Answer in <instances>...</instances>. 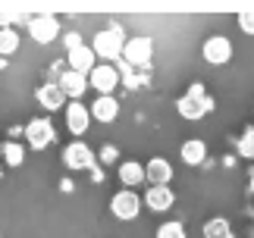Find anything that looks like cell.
<instances>
[{
  "mask_svg": "<svg viewBox=\"0 0 254 238\" xmlns=\"http://www.w3.org/2000/svg\"><path fill=\"white\" fill-rule=\"evenodd\" d=\"M157 238H189V232H185L182 220H170V223H160Z\"/></svg>",
  "mask_w": 254,
  "mask_h": 238,
  "instance_id": "7402d4cb",
  "label": "cell"
},
{
  "mask_svg": "<svg viewBox=\"0 0 254 238\" xmlns=\"http://www.w3.org/2000/svg\"><path fill=\"white\" fill-rule=\"evenodd\" d=\"M236 147H239V154L245 157V160H254V128H245V132H242Z\"/></svg>",
  "mask_w": 254,
  "mask_h": 238,
  "instance_id": "603a6c76",
  "label": "cell"
},
{
  "mask_svg": "<svg viewBox=\"0 0 254 238\" xmlns=\"http://www.w3.org/2000/svg\"><path fill=\"white\" fill-rule=\"evenodd\" d=\"M22 132H25V141H28L32 151H47V147L57 141V128H54V122L47 116H35Z\"/></svg>",
  "mask_w": 254,
  "mask_h": 238,
  "instance_id": "3957f363",
  "label": "cell"
},
{
  "mask_svg": "<svg viewBox=\"0 0 254 238\" xmlns=\"http://www.w3.org/2000/svg\"><path fill=\"white\" fill-rule=\"evenodd\" d=\"M63 163L69 170H97L94 166V151L85 141H72L63 147Z\"/></svg>",
  "mask_w": 254,
  "mask_h": 238,
  "instance_id": "9c48e42d",
  "label": "cell"
},
{
  "mask_svg": "<svg viewBox=\"0 0 254 238\" xmlns=\"http://www.w3.org/2000/svg\"><path fill=\"white\" fill-rule=\"evenodd\" d=\"M0 178H3V163H0Z\"/></svg>",
  "mask_w": 254,
  "mask_h": 238,
  "instance_id": "f1b7e54d",
  "label": "cell"
},
{
  "mask_svg": "<svg viewBox=\"0 0 254 238\" xmlns=\"http://www.w3.org/2000/svg\"><path fill=\"white\" fill-rule=\"evenodd\" d=\"M35 97H38V104H41L44 110H66V107H69V97L63 94V88L57 82H44L35 91Z\"/></svg>",
  "mask_w": 254,
  "mask_h": 238,
  "instance_id": "7c38bea8",
  "label": "cell"
},
{
  "mask_svg": "<svg viewBox=\"0 0 254 238\" xmlns=\"http://www.w3.org/2000/svg\"><path fill=\"white\" fill-rule=\"evenodd\" d=\"M57 85H60V88H63V94H66V97H72V101H82L85 91L91 88V85H88V75L75 72V69H63V72L57 75Z\"/></svg>",
  "mask_w": 254,
  "mask_h": 238,
  "instance_id": "8fae6325",
  "label": "cell"
},
{
  "mask_svg": "<svg viewBox=\"0 0 254 238\" xmlns=\"http://www.w3.org/2000/svg\"><path fill=\"white\" fill-rule=\"evenodd\" d=\"M0 154H3V163H6V166H13V170L25 163V147H22V144H16V141H6L3 147H0Z\"/></svg>",
  "mask_w": 254,
  "mask_h": 238,
  "instance_id": "44dd1931",
  "label": "cell"
},
{
  "mask_svg": "<svg viewBox=\"0 0 254 238\" xmlns=\"http://www.w3.org/2000/svg\"><path fill=\"white\" fill-rule=\"evenodd\" d=\"M126 44H129V38H126L123 25H116V22L107 25V28H101V32L94 35V41H91L97 60H104V63H120Z\"/></svg>",
  "mask_w": 254,
  "mask_h": 238,
  "instance_id": "6da1fadb",
  "label": "cell"
},
{
  "mask_svg": "<svg viewBox=\"0 0 254 238\" xmlns=\"http://www.w3.org/2000/svg\"><path fill=\"white\" fill-rule=\"evenodd\" d=\"M88 85H91L101 97L104 94H113L116 85H120V69H116L113 63H97V69L88 75Z\"/></svg>",
  "mask_w": 254,
  "mask_h": 238,
  "instance_id": "ba28073f",
  "label": "cell"
},
{
  "mask_svg": "<svg viewBox=\"0 0 254 238\" xmlns=\"http://www.w3.org/2000/svg\"><path fill=\"white\" fill-rule=\"evenodd\" d=\"M66 69H75V72H82V75H91L94 69H97L94 47L91 44H82V47H75V51H69V54H66Z\"/></svg>",
  "mask_w": 254,
  "mask_h": 238,
  "instance_id": "30bf717a",
  "label": "cell"
},
{
  "mask_svg": "<svg viewBox=\"0 0 254 238\" xmlns=\"http://www.w3.org/2000/svg\"><path fill=\"white\" fill-rule=\"evenodd\" d=\"M239 28L245 35H254V9H245V13H239Z\"/></svg>",
  "mask_w": 254,
  "mask_h": 238,
  "instance_id": "cb8c5ba5",
  "label": "cell"
},
{
  "mask_svg": "<svg viewBox=\"0 0 254 238\" xmlns=\"http://www.w3.org/2000/svg\"><path fill=\"white\" fill-rule=\"evenodd\" d=\"M204 238H236V232H232V223L229 220L217 216V220L204 223Z\"/></svg>",
  "mask_w": 254,
  "mask_h": 238,
  "instance_id": "d6986e66",
  "label": "cell"
},
{
  "mask_svg": "<svg viewBox=\"0 0 254 238\" xmlns=\"http://www.w3.org/2000/svg\"><path fill=\"white\" fill-rule=\"evenodd\" d=\"M176 110H179V116H182V119H191V122H194V119H204V116L213 110V101L207 97L204 85H201V82H194V85L189 88V94L179 97Z\"/></svg>",
  "mask_w": 254,
  "mask_h": 238,
  "instance_id": "7a4b0ae2",
  "label": "cell"
},
{
  "mask_svg": "<svg viewBox=\"0 0 254 238\" xmlns=\"http://www.w3.org/2000/svg\"><path fill=\"white\" fill-rule=\"evenodd\" d=\"M66 125H69L72 135H85L88 125H91V110L82 101H69V107H66Z\"/></svg>",
  "mask_w": 254,
  "mask_h": 238,
  "instance_id": "5bb4252c",
  "label": "cell"
},
{
  "mask_svg": "<svg viewBox=\"0 0 254 238\" xmlns=\"http://www.w3.org/2000/svg\"><path fill=\"white\" fill-rule=\"evenodd\" d=\"M19 41H22V38H19L16 28H0V57L9 60L19 51Z\"/></svg>",
  "mask_w": 254,
  "mask_h": 238,
  "instance_id": "ffe728a7",
  "label": "cell"
},
{
  "mask_svg": "<svg viewBox=\"0 0 254 238\" xmlns=\"http://www.w3.org/2000/svg\"><path fill=\"white\" fill-rule=\"evenodd\" d=\"M144 176H148L151 185H170L173 166H170V160H163V157H154V160L144 166Z\"/></svg>",
  "mask_w": 254,
  "mask_h": 238,
  "instance_id": "e0dca14e",
  "label": "cell"
},
{
  "mask_svg": "<svg viewBox=\"0 0 254 238\" xmlns=\"http://www.w3.org/2000/svg\"><path fill=\"white\" fill-rule=\"evenodd\" d=\"M201 54H204V60H207L210 66H226L232 60V41L226 35H210L207 41H204Z\"/></svg>",
  "mask_w": 254,
  "mask_h": 238,
  "instance_id": "52a82bcc",
  "label": "cell"
},
{
  "mask_svg": "<svg viewBox=\"0 0 254 238\" xmlns=\"http://www.w3.org/2000/svg\"><path fill=\"white\" fill-rule=\"evenodd\" d=\"M91 110V119L94 122H116L120 116V101L113 94H104V97H94V104L88 107Z\"/></svg>",
  "mask_w": 254,
  "mask_h": 238,
  "instance_id": "9a60e30c",
  "label": "cell"
},
{
  "mask_svg": "<svg viewBox=\"0 0 254 238\" xmlns=\"http://www.w3.org/2000/svg\"><path fill=\"white\" fill-rule=\"evenodd\" d=\"M179 157L185 166H201V163H207V144L201 138H189V141H182Z\"/></svg>",
  "mask_w": 254,
  "mask_h": 238,
  "instance_id": "2e32d148",
  "label": "cell"
},
{
  "mask_svg": "<svg viewBox=\"0 0 254 238\" xmlns=\"http://www.w3.org/2000/svg\"><path fill=\"white\" fill-rule=\"evenodd\" d=\"M151 57H154V41H151L148 35L129 38V44H126V51H123V60L132 69H144V66L151 63Z\"/></svg>",
  "mask_w": 254,
  "mask_h": 238,
  "instance_id": "5b68a950",
  "label": "cell"
},
{
  "mask_svg": "<svg viewBox=\"0 0 254 238\" xmlns=\"http://www.w3.org/2000/svg\"><path fill=\"white\" fill-rule=\"evenodd\" d=\"M9 19H13V13H0V28H13V25H9Z\"/></svg>",
  "mask_w": 254,
  "mask_h": 238,
  "instance_id": "4316f807",
  "label": "cell"
},
{
  "mask_svg": "<svg viewBox=\"0 0 254 238\" xmlns=\"http://www.w3.org/2000/svg\"><path fill=\"white\" fill-rule=\"evenodd\" d=\"M248 185H251V191H254V173H251V182H248Z\"/></svg>",
  "mask_w": 254,
  "mask_h": 238,
  "instance_id": "83f0119b",
  "label": "cell"
},
{
  "mask_svg": "<svg viewBox=\"0 0 254 238\" xmlns=\"http://www.w3.org/2000/svg\"><path fill=\"white\" fill-rule=\"evenodd\" d=\"M120 178H123V185H126V188H135V185L148 182V176H144V166H141V163H135V160L120 163Z\"/></svg>",
  "mask_w": 254,
  "mask_h": 238,
  "instance_id": "ac0fdd59",
  "label": "cell"
},
{
  "mask_svg": "<svg viewBox=\"0 0 254 238\" xmlns=\"http://www.w3.org/2000/svg\"><path fill=\"white\" fill-rule=\"evenodd\" d=\"M85 41H82V35L79 32H69V35H63V47H66V54L69 51H75V47H82Z\"/></svg>",
  "mask_w": 254,
  "mask_h": 238,
  "instance_id": "d4e9b609",
  "label": "cell"
},
{
  "mask_svg": "<svg viewBox=\"0 0 254 238\" xmlns=\"http://www.w3.org/2000/svg\"><path fill=\"white\" fill-rule=\"evenodd\" d=\"M141 197H144V204H148L154 213H163V210H170V207L176 204V194H173L170 185H148V191H144Z\"/></svg>",
  "mask_w": 254,
  "mask_h": 238,
  "instance_id": "4fadbf2b",
  "label": "cell"
},
{
  "mask_svg": "<svg viewBox=\"0 0 254 238\" xmlns=\"http://www.w3.org/2000/svg\"><path fill=\"white\" fill-rule=\"evenodd\" d=\"M57 35H60V22H57V16L41 13V16L28 19V38H32L35 44H54Z\"/></svg>",
  "mask_w": 254,
  "mask_h": 238,
  "instance_id": "8992f818",
  "label": "cell"
},
{
  "mask_svg": "<svg viewBox=\"0 0 254 238\" xmlns=\"http://www.w3.org/2000/svg\"><path fill=\"white\" fill-rule=\"evenodd\" d=\"M101 160H104V163H113V160H116V147H113V144H104V147H101Z\"/></svg>",
  "mask_w": 254,
  "mask_h": 238,
  "instance_id": "484cf974",
  "label": "cell"
},
{
  "mask_svg": "<svg viewBox=\"0 0 254 238\" xmlns=\"http://www.w3.org/2000/svg\"><path fill=\"white\" fill-rule=\"evenodd\" d=\"M141 204H144V197L135 191V188H123V191H116L110 197V213L116 216V220H135V216L141 213Z\"/></svg>",
  "mask_w": 254,
  "mask_h": 238,
  "instance_id": "277c9868",
  "label": "cell"
}]
</instances>
